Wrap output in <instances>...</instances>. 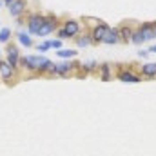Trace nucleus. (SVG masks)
<instances>
[{
  "instance_id": "f257e3e1",
  "label": "nucleus",
  "mask_w": 156,
  "mask_h": 156,
  "mask_svg": "<svg viewBox=\"0 0 156 156\" xmlns=\"http://www.w3.org/2000/svg\"><path fill=\"white\" fill-rule=\"evenodd\" d=\"M138 64H129V66H115V78L123 83H140L144 78L138 73Z\"/></svg>"
},
{
  "instance_id": "f03ea898",
  "label": "nucleus",
  "mask_w": 156,
  "mask_h": 156,
  "mask_svg": "<svg viewBox=\"0 0 156 156\" xmlns=\"http://www.w3.org/2000/svg\"><path fill=\"white\" fill-rule=\"evenodd\" d=\"M83 31L82 22H78L75 18H66L62 20V26L56 29V38L58 40H75Z\"/></svg>"
},
{
  "instance_id": "7ed1b4c3",
  "label": "nucleus",
  "mask_w": 156,
  "mask_h": 156,
  "mask_svg": "<svg viewBox=\"0 0 156 156\" xmlns=\"http://www.w3.org/2000/svg\"><path fill=\"white\" fill-rule=\"evenodd\" d=\"M44 60H45L44 55H27V56H20V69L26 71V73H31L33 76L37 78L38 69H40V66L44 64Z\"/></svg>"
},
{
  "instance_id": "20e7f679",
  "label": "nucleus",
  "mask_w": 156,
  "mask_h": 156,
  "mask_svg": "<svg viewBox=\"0 0 156 156\" xmlns=\"http://www.w3.org/2000/svg\"><path fill=\"white\" fill-rule=\"evenodd\" d=\"M26 16H27V20H26L27 33H29L31 37H37L38 31L42 29V26L45 24L47 15H45V13H40V11H31V13H27Z\"/></svg>"
},
{
  "instance_id": "39448f33",
  "label": "nucleus",
  "mask_w": 156,
  "mask_h": 156,
  "mask_svg": "<svg viewBox=\"0 0 156 156\" xmlns=\"http://www.w3.org/2000/svg\"><path fill=\"white\" fill-rule=\"evenodd\" d=\"M20 45L16 44V42H9V44H5V62L15 69V71H18L20 73Z\"/></svg>"
},
{
  "instance_id": "423d86ee",
  "label": "nucleus",
  "mask_w": 156,
  "mask_h": 156,
  "mask_svg": "<svg viewBox=\"0 0 156 156\" xmlns=\"http://www.w3.org/2000/svg\"><path fill=\"white\" fill-rule=\"evenodd\" d=\"M45 15H47L45 24L42 26V29L38 31L37 37H49L51 33H56V29L62 26V20H60L58 15H55V13H45Z\"/></svg>"
},
{
  "instance_id": "0eeeda50",
  "label": "nucleus",
  "mask_w": 156,
  "mask_h": 156,
  "mask_svg": "<svg viewBox=\"0 0 156 156\" xmlns=\"http://www.w3.org/2000/svg\"><path fill=\"white\" fill-rule=\"evenodd\" d=\"M18 71H15L5 60L0 64V80L5 83V85H15L16 82H18Z\"/></svg>"
},
{
  "instance_id": "6e6552de",
  "label": "nucleus",
  "mask_w": 156,
  "mask_h": 156,
  "mask_svg": "<svg viewBox=\"0 0 156 156\" xmlns=\"http://www.w3.org/2000/svg\"><path fill=\"white\" fill-rule=\"evenodd\" d=\"M87 29H89V33H91L93 44H102V42H104V38H105V35L111 31V26L100 20L98 24H94L93 27H87Z\"/></svg>"
},
{
  "instance_id": "1a4fd4ad",
  "label": "nucleus",
  "mask_w": 156,
  "mask_h": 156,
  "mask_svg": "<svg viewBox=\"0 0 156 156\" xmlns=\"http://www.w3.org/2000/svg\"><path fill=\"white\" fill-rule=\"evenodd\" d=\"M9 15L16 20L20 16H26V11H27V0H15L9 7H7Z\"/></svg>"
},
{
  "instance_id": "9d476101",
  "label": "nucleus",
  "mask_w": 156,
  "mask_h": 156,
  "mask_svg": "<svg viewBox=\"0 0 156 156\" xmlns=\"http://www.w3.org/2000/svg\"><path fill=\"white\" fill-rule=\"evenodd\" d=\"M37 47V51H38L40 55H44V53H47L49 49H55V51H58V49H62L64 47V40H58V38H49V40H44V42H40L38 45H35Z\"/></svg>"
},
{
  "instance_id": "9b49d317",
  "label": "nucleus",
  "mask_w": 156,
  "mask_h": 156,
  "mask_svg": "<svg viewBox=\"0 0 156 156\" xmlns=\"http://www.w3.org/2000/svg\"><path fill=\"white\" fill-rule=\"evenodd\" d=\"M118 27V33H120V38L123 44H131V37H133V33H134V29H136V26L133 24V22H122Z\"/></svg>"
},
{
  "instance_id": "f8f14e48",
  "label": "nucleus",
  "mask_w": 156,
  "mask_h": 156,
  "mask_svg": "<svg viewBox=\"0 0 156 156\" xmlns=\"http://www.w3.org/2000/svg\"><path fill=\"white\" fill-rule=\"evenodd\" d=\"M138 73L144 80H156V62H147L138 67Z\"/></svg>"
},
{
  "instance_id": "ddd939ff",
  "label": "nucleus",
  "mask_w": 156,
  "mask_h": 156,
  "mask_svg": "<svg viewBox=\"0 0 156 156\" xmlns=\"http://www.w3.org/2000/svg\"><path fill=\"white\" fill-rule=\"evenodd\" d=\"M98 75H100V80L102 82H111L115 78V66L109 64V62H104L98 66Z\"/></svg>"
},
{
  "instance_id": "4468645a",
  "label": "nucleus",
  "mask_w": 156,
  "mask_h": 156,
  "mask_svg": "<svg viewBox=\"0 0 156 156\" xmlns=\"http://www.w3.org/2000/svg\"><path fill=\"white\" fill-rule=\"evenodd\" d=\"M136 29L140 31L144 42H151V40H156V35H154V29H153V24L151 22H142L136 26Z\"/></svg>"
},
{
  "instance_id": "2eb2a0df",
  "label": "nucleus",
  "mask_w": 156,
  "mask_h": 156,
  "mask_svg": "<svg viewBox=\"0 0 156 156\" xmlns=\"http://www.w3.org/2000/svg\"><path fill=\"white\" fill-rule=\"evenodd\" d=\"M15 37H16V44L18 45H22V47H33L35 45V40H33V37L27 33V31H16L15 33Z\"/></svg>"
},
{
  "instance_id": "dca6fc26",
  "label": "nucleus",
  "mask_w": 156,
  "mask_h": 156,
  "mask_svg": "<svg viewBox=\"0 0 156 156\" xmlns=\"http://www.w3.org/2000/svg\"><path fill=\"white\" fill-rule=\"evenodd\" d=\"M75 44H76L78 47H89V45H94V44H93V38H91L89 29H83L76 38H75Z\"/></svg>"
},
{
  "instance_id": "f3484780",
  "label": "nucleus",
  "mask_w": 156,
  "mask_h": 156,
  "mask_svg": "<svg viewBox=\"0 0 156 156\" xmlns=\"http://www.w3.org/2000/svg\"><path fill=\"white\" fill-rule=\"evenodd\" d=\"M98 62L96 60H89V62H83L82 64V73L83 76H89V75H98Z\"/></svg>"
},
{
  "instance_id": "a211bd4d",
  "label": "nucleus",
  "mask_w": 156,
  "mask_h": 156,
  "mask_svg": "<svg viewBox=\"0 0 156 156\" xmlns=\"http://www.w3.org/2000/svg\"><path fill=\"white\" fill-rule=\"evenodd\" d=\"M120 42H122V38H120L118 27H111V31L105 35V38H104L102 44H105V45H116V44H120Z\"/></svg>"
},
{
  "instance_id": "6ab92c4d",
  "label": "nucleus",
  "mask_w": 156,
  "mask_h": 156,
  "mask_svg": "<svg viewBox=\"0 0 156 156\" xmlns=\"http://www.w3.org/2000/svg\"><path fill=\"white\" fill-rule=\"evenodd\" d=\"M56 56L62 58V60H73V58L78 56V51L76 49H66V47H62V49L56 51Z\"/></svg>"
},
{
  "instance_id": "aec40b11",
  "label": "nucleus",
  "mask_w": 156,
  "mask_h": 156,
  "mask_svg": "<svg viewBox=\"0 0 156 156\" xmlns=\"http://www.w3.org/2000/svg\"><path fill=\"white\" fill-rule=\"evenodd\" d=\"M13 31L9 29V27H2L0 29V44H9L11 40H13Z\"/></svg>"
},
{
  "instance_id": "412c9836",
  "label": "nucleus",
  "mask_w": 156,
  "mask_h": 156,
  "mask_svg": "<svg viewBox=\"0 0 156 156\" xmlns=\"http://www.w3.org/2000/svg\"><path fill=\"white\" fill-rule=\"evenodd\" d=\"M138 56H140V58H147V56H149V51H147V49H140V51H138Z\"/></svg>"
},
{
  "instance_id": "4be33fe9",
  "label": "nucleus",
  "mask_w": 156,
  "mask_h": 156,
  "mask_svg": "<svg viewBox=\"0 0 156 156\" xmlns=\"http://www.w3.org/2000/svg\"><path fill=\"white\" fill-rule=\"evenodd\" d=\"M13 2H15V0H4V7H9Z\"/></svg>"
},
{
  "instance_id": "5701e85b",
  "label": "nucleus",
  "mask_w": 156,
  "mask_h": 156,
  "mask_svg": "<svg viewBox=\"0 0 156 156\" xmlns=\"http://www.w3.org/2000/svg\"><path fill=\"white\" fill-rule=\"evenodd\" d=\"M147 51H149V53H156V45H149Z\"/></svg>"
},
{
  "instance_id": "b1692460",
  "label": "nucleus",
  "mask_w": 156,
  "mask_h": 156,
  "mask_svg": "<svg viewBox=\"0 0 156 156\" xmlns=\"http://www.w3.org/2000/svg\"><path fill=\"white\" fill-rule=\"evenodd\" d=\"M151 24H153V29H154V35H156V20L154 22H151Z\"/></svg>"
},
{
  "instance_id": "393cba45",
  "label": "nucleus",
  "mask_w": 156,
  "mask_h": 156,
  "mask_svg": "<svg viewBox=\"0 0 156 156\" xmlns=\"http://www.w3.org/2000/svg\"><path fill=\"white\" fill-rule=\"evenodd\" d=\"M0 7H4V0H0Z\"/></svg>"
},
{
  "instance_id": "a878e982",
  "label": "nucleus",
  "mask_w": 156,
  "mask_h": 156,
  "mask_svg": "<svg viewBox=\"0 0 156 156\" xmlns=\"http://www.w3.org/2000/svg\"><path fill=\"white\" fill-rule=\"evenodd\" d=\"M2 62H4V58H2V53H0V64H2Z\"/></svg>"
}]
</instances>
